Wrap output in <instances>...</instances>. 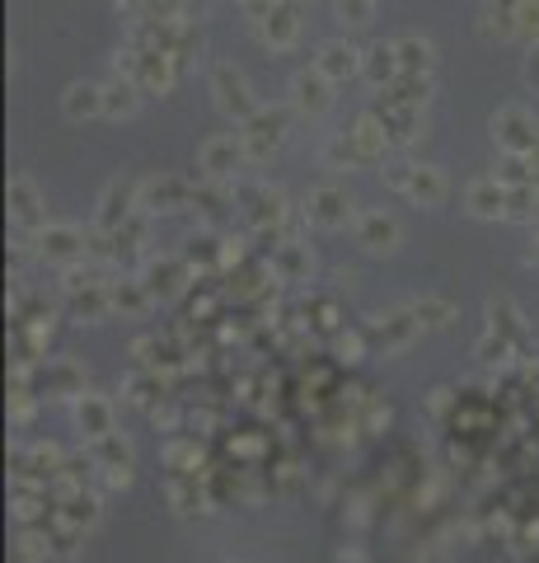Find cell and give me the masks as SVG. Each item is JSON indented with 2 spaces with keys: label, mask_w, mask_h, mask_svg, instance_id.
Instances as JSON below:
<instances>
[{
  "label": "cell",
  "mask_w": 539,
  "mask_h": 563,
  "mask_svg": "<svg viewBox=\"0 0 539 563\" xmlns=\"http://www.w3.org/2000/svg\"><path fill=\"white\" fill-rule=\"evenodd\" d=\"M408 310H414V320L422 324V334H436V328H451L455 324V306L446 301V296H414L408 301Z\"/></svg>",
  "instance_id": "4dcf8cb0"
},
{
  "label": "cell",
  "mask_w": 539,
  "mask_h": 563,
  "mask_svg": "<svg viewBox=\"0 0 539 563\" xmlns=\"http://www.w3.org/2000/svg\"><path fill=\"white\" fill-rule=\"evenodd\" d=\"M188 428H193L197 436L212 432V428H216V414H212V409H188Z\"/></svg>",
  "instance_id": "bcb514c9"
},
{
  "label": "cell",
  "mask_w": 539,
  "mask_h": 563,
  "mask_svg": "<svg viewBox=\"0 0 539 563\" xmlns=\"http://www.w3.org/2000/svg\"><path fill=\"white\" fill-rule=\"evenodd\" d=\"M394 52H399V71H408V75H432L436 71V47H432V38L404 34V38H394Z\"/></svg>",
  "instance_id": "83f0119b"
},
{
  "label": "cell",
  "mask_w": 539,
  "mask_h": 563,
  "mask_svg": "<svg viewBox=\"0 0 539 563\" xmlns=\"http://www.w3.org/2000/svg\"><path fill=\"white\" fill-rule=\"evenodd\" d=\"M240 5H244L249 24H253V20H259V14H267V10H273V0H240Z\"/></svg>",
  "instance_id": "f907efd6"
},
{
  "label": "cell",
  "mask_w": 539,
  "mask_h": 563,
  "mask_svg": "<svg viewBox=\"0 0 539 563\" xmlns=\"http://www.w3.org/2000/svg\"><path fill=\"white\" fill-rule=\"evenodd\" d=\"M216 310H220L216 296H193V320H216Z\"/></svg>",
  "instance_id": "7dc6e473"
},
{
  "label": "cell",
  "mask_w": 539,
  "mask_h": 563,
  "mask_svg": "<svg viewBox=\"0 0 539 563\" xmlns=\"http://www.w3.org/2000/svg\"><path fill=\"white\" fill-rule=\"evenodd\" d=\"M385 183L394 193H404L408 202H418V207H441L451 193L446 169H436V165H394L385 169Z\"/></svg>",
  "instance_id": "5b68a950"
},
{
  "label": "cell",
  "mask_w": 539,
  "mask_h": 563,
  "mask_svg": "<svg viewBox=\"0 0 539 563\" xmlns=\"http://www.w3.org/2000/svg\"><path fill=\"white\" fill-rule=\"evenodd\" d=\"M230 451L235 456H244V460H253V456H263V436H230Z\"/></svg>",
  "instance_id": "ee69618b"
},
{
  "label": "cell",
  "mask_w": 539,
  "mask_h": 563,
  "mask_svg": "<svg viewBox=\"0 0 539 563\" xmlns=\"http://www.w3.org/2000/svg\"><path fill=\"white\" fill-rule=\"evenodd\" d=\"M141 89L136 81H127V75L113 71V81H104V118L108 122H132L136 108H141Z\"/></svg>",
  "instance_id": "7402d4cb"
},
{
  "label": "cell",
  "mask_w": 539,
  "mask_h": 563,
  "mask_svg": "<svg viewBox=\"0 0 539 563\" xmlns=\"http://www.w3.org/2000/svg\"><path fill=\"white\" fill-rule=\"evenodd\" d=\"M333 89H338V85H333L320 67L296 71L291 75V108H296V118H324L333 108Z\"/></svg>",
  "instance_id": "5bb4252c"
},
{
  "label": "cell",
  "mask_w": 539,
  "mask_h": 563,
  "mask_svg": "<svg viewBox=\"0 0 539 563\" xmlns=\"http://www.w3.org/2000/svg\"><path fill=\"white\" fill-rule=\"evenodd\" d=\"M146 414H151V422H155L160 432H179L183 422H188V414H179L173 404H155V409H146Z\"/></svg>",
  "instance_id": "60d3db41"
},
{
  "label": "cell",
  "mask_w": 539,
  "mask_h": 563,
  "mask_svg": "<svg viewBox=\"0 0 539 563\" xmlns=\"http://www.w3.org/2000/svg\"><path fill=\"white\" fill-rule=\"evenodd\" d=\"M61 113H67L71 122H94V118H104V85H94V81H71L67 94H61Z\"/></svg>",
  "instance_id": "603a6c76"
},
{
  "label": "cell",
  "mask_w": 539,
  "mask_h": 563,
  "mask_svg": "<svg viewBox=\"0 0 539 563\" xmlns=\"http://www.w3.org/2000/svg\"><path fill=\"white\" fill-rule=\"evenodd\" d=\"M320 328H328V334H338V306L324 301L320 306Z\"/></svg>",
  "instance_id": "681fc988"
},
{
  "label": "cell",
  "mask_w": 539,
  "mask_h": 563,
  "mask_svg": "<svg viewBox=\"0 0 539 563\" xmlns=\"http://www.w3.org/2000/svg\"><path fill=\"white\" fill-rule=\"evenodd\" d=\"M530 221H539V183H535V207H530Z\"/></svg>",
  "instance_id": "11a10c76"
},
{
  "label": "cell",
  "mask_w": 539,
  "mask_h": 563,
  "mask_svg": "<svg viewBox=\"0 0 539 563\" xmlns=\"http://www.w3.org/2000/svg\"><path fill=\"white\" fill-rule=\"evenodd\" d=\"M108 296H113V315L122 320H146L155 306V291L141 277H108Z\"/></svg>",
  "instance_id": "44dd1931"
},
{
  "label": "cell",
  "mask_w": 539,
  "mask_h": 563,
  "mask_svg": "<svg viewBox=\"0 0 539 563\" xmlns=\"http://www.w3.org/2000/svg\"><path fill=\"white\" fill-rule=\"evenodd\" d=\"M526 85L539 94V43H530V57H526Z\"/></svg>",
  "instance_id": "c3c4849f"
},
{
  "label": "cell",
  "mask_w": 539,
  "mask_h": 563,
  "mask_svg": "<svg viewBox=\"0 0 539 563\" xmlns=\"http://www.w3.org/2000/svg\"><path fill=\"white\" fill-rule=\"evenodd\" d=\"M361 75H367V85H371L375 94L399 81V52H394V43L367 47V57H361Z\"/></svg>",
  "instance_id": "d4e9b609"
},
{
  "label": "cell",
  "mask_w": 539,
  "mask_h": 563,
  "mask_svg": "<svg viewBox=\"0 0 539 563\" xmlns=\"http://www.w3.org/2000/svg\"><path fill=\"white\" fill-rule=\"evenodd\" d=\"M136 212H141V179L113 175L99 193V216H94V226H104L108 235H113L127 216H136Z\"/></svg>",
  "instance_id": "4fadbf2b"
},
{
  "label": "cell",
  "mask_w": 539,
  "mask_h": 563,
  "mask_svg": "<svg viewBox=\"0 0 539 563\" xmlns=\"http://www.w3.org/2000/svg\"><path fill=\"white\" fill-rule=\"evenodd\" d=\"M328 5H333V14H338L343 24H352V28L371 24V14H375V0H328Z\"/></svg>",
  "instance_id": "f35d334b"
},
{
  "label": "cell",
  "mask_w": 539,
  "mask_h": 563,
  "mask_svg": "<svg viewBox=\"0 0 539 563\" xmlns=\"http://www.w3.org/2000/svg\"><path fill=\"white\" fill-rule=\"evenodd\" d=\"M10 226L24 230V235H34V230L47 226V202H43L38 183L28 179V175H14L10 179Z\"/></svg>",
  "instance_id": "e0dca14e"
},
{
  "label": "cell",
  "mask_w": 539,
  "mask_h": 563,
  "mask_svg": "<svg viewBox=\"0 0 539 563\" xmlns=\"http://www.w3.org/2000/svg\"><path fill=\"white\" fill-rule=\"evenodd\" d=\"M85 460L94 469H104V465H136V451H132V442H127L122 432H104V436H89V442H85Z\"/></svg>",
  "instance_id": "4316f807"
},
{
  "label": "cell",
  "mask_w": 539,
  "mask_h": 563,
  "mask_svg": "<svg viewBox=\"0 0 539 563\" xmlns=\"http://www.w3.org/2000/svg\"><path fill=\"white\" fill-rule=\"evenodd\" d=\"M240 207H244V221L253 235H277L287 226V197L277 193L273 183H253V188H240Z\"/></svg>",
  "instance_id": "9c48e42d"
},
{
  "label": "cell",
  "mask_w": 539,
  "mask_h": 563,
  "mask_svg": "<svg viewBox=\"0 0 539 563\" xmlns=\"http://www.w3.org/2000/svg\"><path fill=\"white\" fill-rule=\"evenodd\" d=\"M390 422H394V409H390V404H380L367 390V395H361V432L380 436V432H390Z\"/></svg>",
  "instance_id": "8d00e7d4"
},
{
  "label": "cell",
  "mask_w": 539,
  "mask_h": 563,
  "mask_svg": "<svg viewBox=\"0 0 539 563\" xmlns=\"http://www.w3.org/2000/svg\"><path fill=\"white\" fill-rule=\"evenodd\" d=\"M300 212H306V221L314 230H347V226H357V216H361L343 183H314L306 202H300Z\"/></svg>",
  "instance_id": "3957f363"
},
{
  "label": "cell",
  "mask_w": 539,
  "mask_h": 563,
  "mask_svg": "<svg viewBox=\"0 0 539 563\" xmlns=\"http://www.w3.org/2000/svg\"><path fill=\"white\" fill-rule=\"evenodd\" d=\"M526 169H530V183H539V146L526 155Z\"/></svg>",
  "instance_id": "db71d44e"
},
{
  "label": "cell",
  "mask_w": 539,
  "mask_h": 563,
  "mask_svg": "<svg viewBox=\"0 0 539 563\" xmlns=\"http://www.w3.org/2000/svg\"><path fill=\"white\" fill-rule=\"evenodd\" d=\"M296 5H314V0H296Z\"/></svg>",
  "instance_id": "6f0895ef"
},
{
  "label": "cell",
  "mask_w": 539,
  "mask_h": 563,
  "mask_svg": "<svg viewBox=\"0 0 539 563\" xmlns=\"http://www.w3.org/2000/svg\"><path fill=\"white\" fill-rule=\"evenodd\" d=\"M291 113H296V108H259L249 122H240V141L249 151V165H267L282 146H287Z\"/></svg>",
  "instance_id": "7a4b0ae2"
},
{
  "label": "cell",
  "mask_w": 539,
  "mask_h": 563,
  "mask_svg": "<svg viewBox=\"0 0 539 563\" xmlns=\"http://www.w3.org/2000/svg\"><path fill=\"white\" fill-rule=\"evenodd\" d=\"M193 188H188L183 179H173V175H151V179H141V212L146 216H179L193 207Z\"/></svg>",
  "instance_id": "7c38bea8"
},
{
  "label": "cell",
  "mask_w": 539,
  "mask_h": 563,
  "mask_svg": "<svg viewBox=\"0 0 539 563\" xmlns=\"http://www.w3.org/2000/svg\"><path fill=\"white\" fill-rule=\"evenodd\" d=\"M451 399H455V395H451V390H446V385H436V390H432V399H427V414H432V418H446V409H451Z\"/></svg>",
  "instance_id": "f6af8a7d"
},
{
  "label": "cell",
  "mask_w": 539,
  "mask_h": 563,
  "mask_svg": "<svg viewBox=\"0 0 539 563\" xmlns=\"http://www.w3.org/2000/svg\"><path fill=\"white\" fill-rule=\"evenodd\" d=\"M10 422L14 428L34 422V390H10Z\"/></svg>",
  "instance_id": "ab89813d"
},
{
  "label": "cell",
  "mask_w": 539,
  "mask_h": 563,
  "mask_svg": "<svg viewBox=\"0 0 539 563\" xmlns=\"http://www.w3.org/2000/svg\"><path fill=\"white\" fill-rule=\"evenodd\" d=\"M244 165H249V151H244L240 132L207 136V141H202V151H197V169H202V179H207V183H230Z\"/></svg>",
  "instance_id": "52a82bcc"
},
{
  "label": "cell",
  "mask_w": 539,
  "mask_h": 563,
  "mask_svg": "<svg viewBox=\"0 0 539 563\" xmlns=\"http://www.w3.org/2000/svg\"><path fill=\"white\" fill-rule=\"evenodd\" d=\"M530 263H539V235H535V244H530Z\"/></svg>",
  "instance_id": "9f6ffc18"
},
{
  "label": "cell",
  "mask_w": 539,
  "mask_h": 563,
  "mask_svg": "<svg viewBox=\"0 0 539 563\" xmlns=\"http://www.w3.org/2000/svg\"><path fill=\"white\" fill-rule=\"evenodd\" d=\"M75 428L85 432V442L89 436H104V432H113V404L108 399H99V395H85L75 399Z\"/></svg>",
  "instance_id": "f1b7e54d"
},
{
  "label": "cell",
  "mask_w": 539,
  "mask_h": 563,
  "mask_svg": "<svg viewBox=\"0 0 539 563\" xmlns=\"http://www.w3.org/2000/svg\"><path fill=\"white\" fill-rule=\"evenodd\" d=\"M371 334H375V343L385 352H404V348H414V338L422 334V324L414 320V310L408 306H399V310H380V315H371Z\"/></svg>",
  "instance_id": "ac0fdd59"
},
{
  "label": "cell",
  "mask_w": 539,
  "mask_h": 563,
  "mask_svg": "<svg viewBox=\"0 0 539 563\" xmlns=\"http://www.w3.org/2000/svg\"><path fill=\"white\" fill-rule=\"evenodd\" d=\"M380 113H385V122H390V132H394V141H399V146H408V141H418V136L427 132L418 104H385Z\"/></svg>",
  "instance_id": "1f68e13d"
},
{
  "label": "cell",
  "mask_w": 539,
  "mask_h": 563,
  "mask_svg": "<svg viewBox=\"0 0 539 563\" xmlns=\"http://www.w3.org/2000/svg\"><path fill=\"white\" fill-rule=\"evenodd\" d=\"M333 352H338L343 367L367 362V334H361V328H338V334H333Z\"/></svg>",
  "instance_id": "d590c367"
},
{
  "label": "cell",
  "mask_w": 539,
  "mask_h": 563,
  "mask_svg": "<svg viewBox=\"0 0 539 563\" xmlns=\"http://www.w3.org/2000/svg\"><path fill=\"white\" fill-rule=\"evenodd\" d=\"M47 390L61 399H81L85 395V371L71 362V357H57L52 371H47Z\"/></svg>",
  "instance_id": "d6a6232c"
},
{
  "label": "cell",
  "mask_w": 539,
  "mask_h": 563,
  "mask_svg": "<svg viewBox=\"0 0 539 563\" xmlns=\"http://www.w3.org/2000/svg\"><path fill=\"white\" fill-rule=\"evenodd\" d=\"M273 273L277 282H310L314 273V254H310V244H300V240H282L273 249Z\"/></svg>",
  "instance_id": "cb8c5ba5"
},
{
  "label": "cell",
  "mask_w": 539,
  "mask_h": 563,
  "mask_svg": "<svg viewBox=\"0 0 539 563\" xmlns=\"http://www.w3.org/2000/svg\"><path fill=\"white\" fill-rule=\"evenodd\" d=\"M352 240L361 244V254L390 259V254H399V244H404V226H399V216H390V212L371 207V212H361V216H357Z\"/></svg>",
  "instance_id": "30bf717a"
},
{
  "label": "cell",
  "mask_w": 539,
  "mask_h": 563,
  "mask_svg": "<svg viewBox=\"0 0 539 563\" xmlns=\"http://www.w3.org/2000/svg\"><path fill=\"white\" fill-rule=\"evenodd\" d=\"M253 38H259L267 52H291L300 43V5L296 0H273V10L253 20Z\"/></svg>",
  "instance_id": "8fae6325"
},
{
  "label": "cell",
  "mask_w": 539,
  "mask_h": 563,
  "mask_svg": "<svg viewBox=\"0 0 539 563\" xmlns=\"http://www.w3.org/2000/svg\"><path fill=\"white\" fill-rule=\"evenodd\" d=\"M347 136H352V146H357L361 160H367V169L385 160V151L394 146V132H390L385 113H357L352 128H347Z\"/></svg>",
  "instance_id": "d6986e66"
},
{
  "label": "cell",
  "mask_w": 539,
  "mask_h": 563,
  "mask_svg": "<svg viewBox=\"0 0 539 563\" xmlns=\"http://www.w3.org/2000/svg\"><path fill=\"white\" fill-rule=\"evenodd\" d=\"M212 104L235 122H249L263 108L259 94H253V85H249V75L235 67V61H216L212 67Z\"/></svg>",
  "instance_id": "277c9868"
},
{
  "label": "cell",
  "mask_w": 539,
  "mask_h": 563,
  "mask_svg": "<svg viewBox=\"0 0 539 563\" xmlns=\"http://www.w3.org/2000/svg\"><path fill=\"white\" fill-rule=\"evenodd\" d=\"M216 259H220V273L240 268V263H244V240H235V235H230V240H220L216 244Z\"/></svg>",
  "instance_id": "b9f144b4"
},
{
  "label": "cell",
  "mask_w": 539,
  "mask_h": 563,
  "mask_svg": "<svg viewBox=\"0 0 539 563\" xmlns=\"http://www.w3.org/2000/svg\"><path fill=\"white\" fill-rule=\"evenodd\" d=\"M28 249H34L43 263H52V268H67V263L85 259V230L67 226V221H47L43 230L28 235Z\"/></svg>",
  "instance_id": "ba28073f"
},
{
  "label": "cell",
  "mask_w": 539,
  "mask_h": 563,
  "mask_svg": "<svg viewBox=\"0 0 539 563\" xmlns=\"http://www.w3.org/2000/svg\"><path fill=\"white\" fill-rule=\"evenodd\" d=\"M165 493H169V503H173V512H179V516H202V512H207V498H202L197 479H179V475H173Z\"/></svg>",
  "instance_id": "836d02e7"
},
{
  "label": "cell",
  "mask_w": 539,
  "mask_h": 563,
  "mask_svg": "<svg viewBox=\"0 0 539 563\" xmlns=\"http://www.w3.org/2000/svg\"><path fill=\"white\" fill-rule=\"evenodd\" d=\"M506 14H512L516 38L539 43V0H512V5H506Z\"/></svg>",
  "instance_id": "e575fe53"
},
{
  "label": "cell",
  "mask_w": 539,
  "mask_h": 563,
  "mask_svg": "<svg viewBox=\"0 0 539 563\" xmlns=\"http://www.w3.org/2000/svg\"><path fill=\"white\" fill-rule=\"evenodd\" d=\"M520 375H526L530 385H539V357H526V362H520Z\"/></svg>",
  "instance_id": "f5cc1de1"
},
{
  "label": "cell",
  "mask_w": 539,
  "mask_h": 563,
  "mask_svg": "<svg viewBox=\"0 0 539 563\" xmlns=\"http://www.w3.org/2000/svg\"><path fill=\"white\" fill-rule=\"evenodd\" d=\"M118 75L136 81L146 94H173V85H179V75H183V61H173L169 52H136V47H122Z\"/></svg>",
  "instance_id": "6da1fadb"
},
{
  "label": "cell",
  "mask_w": 539,
  "mask_h": 563,
  "mask_svg": "<svg viewBox=\"0 0 539 563\" xmlns=\"http://www.w3.org/2000/svg\"><path fill=\"white\" fill-rule=\"evenodd\" d=\"M160 460H165L169 475H179V479H202V469H207L197 436H173V442L160 451Z\"/></svg>",
  "instance_id": "484cf974"
},
{
  "label": "cell",
  "mask_w": 539,
  "mask_h": 563,
  "mask_svg": "<svg viewBox=\"0 0 539 563\" xmlns=\"http://www.w3.org/2000/svg\"><path fill=\"white\" fill-rule=\"evenodd\" d=\"M465 212L474 216V221H506V216H512V188H506L498 175L474 179L465 188Z\"/></svg>",
  "instance_id": "9a60e30c"
},
{
  "label": "cell",
  "mask_w": 539,
  "mask_h": 563,
  "mask_svg": "<svg viewBox=\"0 0 539 563\" xmlns=\"http://www.w3.org/2000/svg\"><path fill=\"white\" fill-rule=\"evenodd\" d=\"M99 479H104V489H132V465H104Z\"/></svg>",
  "instance_id": "7bdbcfd3"
},
{
  "label": "cell",
  "mask_w": 539,
  "mask_h": 563,
  "mask_svg": "<svg viewBox=\"0 0 539 563\" xmlns=\"http://www.w3.org/2000/svg\"><path fill=\"white\" fill-rule=\"evenodd\" d=\"M141 282H146L160 301H179L188 291V282H193V268H188V259H179V254H151Z\"/></svg>",
  "instance_id": "2e32d148"
},
{
  "label": "cell",
  "mask_w": 539,
  "mask_h": 563,
  "mask_svg": "<svg viewBox=\"0 0 539 563\" xmlns=\"http://www.w3.org/2000/svg\"><path fill=\"white\" fill-rule=\"evenodd\" d=\"M338 563H367V550H361V544H343Z\"/></svg>",
  "instance_id": "816d5d0a"
},
{
  "label": "cell",
  "mask_w": 539,
  "mask_h": 563,
  "mask_svg": "<svg viewBox=\"0 0 539 563\" xmlns=\"http://www.w3.org/2000/svg\"><path fill=\"white\" fill-rule=\"evenodd\" d=\"M43 507H47V493H38V489H14L10 512H14V522H20V526H38Z\"/></svg>",
  "instance_id": "74e56055"
},
{
  "label": "cell",
  "mask_w": 539,
  "mask_h": 563,
  "mask_svg": "<svg viewBox=\"0 0 539 563\" xmlns=\"http://www.w3.org/2000/svg\"><path fill=\"white\" fill-rule=\"evenodd\" d=\"M14 559H20V563L57 559V536L47 526H20V536H14Z\"/></svg>",
  "instance_id": "f546056e"
},
{
  "label": "cell",
  "mask_w": 539,
  "mask_h": 563,
  "mask_svg": "<svg viewBox=\"0 0 539 563\" xmlns=\"http://www.w3.org/2000/svg\"><path fill=\"white\" fill-rule=\"evenodd\" d=\"M493 141L502 155H530L539 146V118L526 104H506L493 113Z\"/></svg>",
  "instance_id": "8992f818"
},
{
  "label": "cell",
  "mask_w": 539,
  "mask_h": 563,
  "mask_svg": "<svg viewBox=\"0 0 539 563\" xmlns=\"http://www.w3.org/2000/svg\"><path fill=\"white\" fill-rule=\"evenodd\" d=\"M361 47H352L347 38H328V43H320V52H314V67H320L333 85H347V81H357L361 75Z\"/></svg>",
  "instance_id": "ffe728a7"
}]
</instances>
